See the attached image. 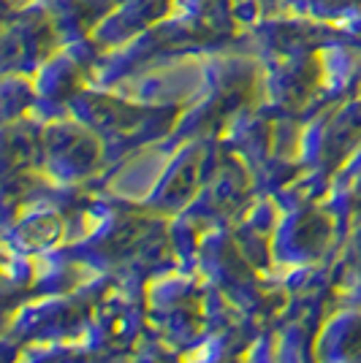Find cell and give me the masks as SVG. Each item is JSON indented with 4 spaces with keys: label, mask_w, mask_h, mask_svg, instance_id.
I'll use <instances>...</instances> for the list:
<instances>
[]
</instances>
